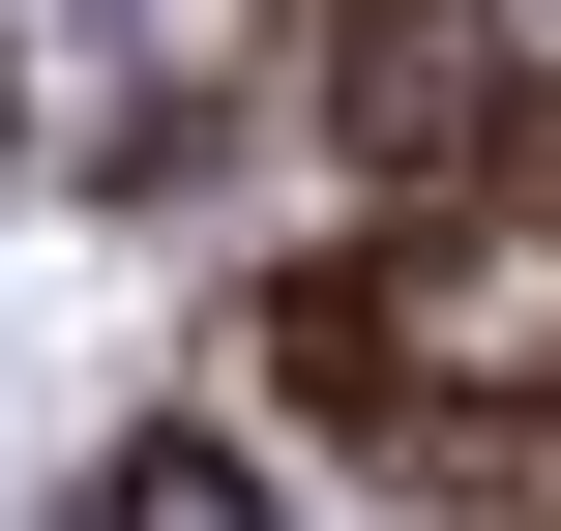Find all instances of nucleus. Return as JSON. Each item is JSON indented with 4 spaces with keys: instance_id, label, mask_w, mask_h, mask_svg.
<instances>
[{
    "instance_id": "1",
    "label": "nucleus",
    "mask_w": 561,
    "mask_h": 531,
    "mask_svg": "<svg viewBox=\"0 0 561 531\" xmlns=\"http://www.w3.org/2000/svg\"><path fill=\"white\" fill-rule=\"evenodd\" d=\"M296 355H325L385 443H503V414H561V177H444V207H385V236L296 296Z\"/></svg>"
},
{
    "instance_id": "3",
    "label": "nucleus",
    "mask_w": 561,
    "mask_h": 531,
    "mask_svg": "<svg viewBox=\"0 0 561 531\" xmlns=\"http://www.w3.org/2000/svg\"><path fill=\"white\" fill-rule=\"evenodd\" d=\"M89 531H266V473H237V443H118V473H89Z\"/></svg>"
},
{
    "instance_id": "2",
    "label": "nucleus",
    "mask_w": 561,
    "mask_h": 531,
    "mask_svg": "<svg viewBox=\"0 0 561 531\" xmlns=\"http://www.w3.org/2000/svg\"><path fill=\"white\" fill-rule=\"evenodd\" d=\"M325 118L444 207V177H503V30H473V0H355V30H325Z\"/></svg>"
}]
</instances>
